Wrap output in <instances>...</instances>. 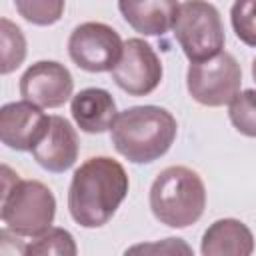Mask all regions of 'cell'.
Instances as JSON below:
<instances>
[{
    "label": "cell",
    "instance_id": "cell-1",
    "mask_svg": "<svg viewBox=\"0 0 256 256\" xmlns=\"http://www.w3.org/2000/svg\"><path fill=\"white\" fill-rule=\"evenodd\" d=\"M128 188V174L118 160L92 156L74 170L68 188V212L82 228H100L112 220Z\"/></svg>",
    "mask_w": 256,
    "mask_h": 256
},
{
    "label": "cell",
    "instance_id": "cell-2",
    "mask_svg": "<svg viewBox=\"0 0 256 256\" xmlns=\"http://www.w3.org/2000/svg\"><path fill=\"white\" fill-rule=\"evenodd\" d=\"M178 124L162 106H132L116 116L110 128L112 146L134 164H150L162 158L176 140Z\"/></svg>",
    "mask_w": 256,
    "mask_h": 256
},
{
    "label": "cell",
    "instance_id": "cell-3",
    "mask_svg": "<svg viewBox=\"0 0 256 256\" xmlns=\"http://www.w3.org/2000/svg\"><path fill=\"white\" fill-rule=\"evenodd\" d=\"M56 198L40 180H22L8 166H2V204L0 218L10 232L32 238L52 226Z\"/></svg>",
    "mask_w": 256,
    "mask_h": 256
},
{
    "label": "cell",
    "instance_id": "cell-4",
    "mask_svg": "<svg viewBox=\"0 0 256 256\" xmlns=\"http://www.w3.org/2000/svg\"><path fill=\"white\" fill-rule=\"evenodd\" d=\"M206 208V186L188 166L164 168L150 186V210L160 224L186 228L198 222Z\"/></svg>",
    "mask_w": 256,
    "mask_h": 256
},
{
    "label": "cell",
    "instance_id": "cell-5",
    "mask_svg": "<svg viewBox=\"0 0 256 256\" xmlns=\"http://www.w3.org/2000/svg\"><path fill=\"white\" fill-rule=\"evenodd\" d=\"M172 30L190 62H202L220 54L226 42L220 12L208 0H184Z\"/></svg>",
    "mask_w": 256,
    "mask_h": 256
},
{
    "label": "cell",
    "instance_id": "cell-6",
    "mask_svg": "<svg viewBox=\"0 0 256 256\" xmlns=\"http://www.w3.org/2000/svg\"><path fill=\"white\" fill-rule=\"evenodd\" d=\"M242 84V68L230 52H220L202 62H190L186 88L192 100L202 106L218 108L230 104Z\"/></svg>",
    "mask_w": 256,
    "mask_h": 256
},
{
    "label": "cell",
    "instance_id": "cell-7",
    "mask_svg": "<svg viewBox=\"0 0 256 256\" xmlns=\"http://www.w3.org/2000/svg\"><path fill=\"white\" fill-rule=\"evenodd\" d=\"M120 34L104 22L78 24L68 38L70 60L86 72H112L122 56Z\"/></svg>",
    "mask_w": 256,
    "mask_h": 256
},
{
    "label": "cell",
    "instance_id": "cell-8",
    "mask_svg": "<svg viewBox=\"0 0 256 256\" xmlns=\"http://www.w3.org/2000/svg\"><path fill=\"white\" fill-rule=\"evenodd\" d=\"M114 84L128 96H146L162 82V62L154 48L142 38H128L118 64L112 68Z\"/></svg>",
    "mask_w": 256,
    "mask_h": 256
},
{
    "label": "cell",
    "instance_id": "cell-9",
    "mask_svg": "<svg viewBox=\"0 0 256 256\" xmlns=\"http://www.w3.org/2000/svg\"><path fill=\"white\" fill-rule=\"evenodd\" d=\"M74 80L70 70L56 60H40L26 68L20 78V94L24 100L40 108H60L72 100Z\"/></svg>",
    "mask_w": 256,
    "mask_h": 256
},
{
    "label": "cell",
    "instance_id": "cell-10",
    "mask_svg": "<svg viewBox=\"0 0 256 256\" xmlns=\"http://www.w3.org/2000/svg\"><path fill=\"white\" fill-rule=\"evenodd\" d=\"M50 116L28 100L8 102L0 108V140L16 152L32 150L46 134Z\"/></svg>",
    "mask_w": 256,
    "mask_h": 256
},
{
    "label": "cell",
    "instance_id": "cell-11",
    "mask_svg": "<svg viewBox=\"0 0 256 256\" xmlns=\"http://www.w3.org/2000/svg\"><path fill=\"white\" fill-rule=\"evenodd\" d=\"M38 166L48 172L62 174L70 170L78 158L80 142L72 124L62 116H50V126L44 138L30 150Z\"/></svg>",
    "mask_w": 256,
    "mask_h": 256
},
{
    "label": "cell",
    "instance_id": "cell-12",
    "mask_svg": "<svg viewBox=\"0 0 256 256\" xmlns=\"http://www.w3.org/2000/svg\"><path fill=\"white\" fill-rule=\"evenodd\" d=\"M70 114L86 134H102L116 122L118 110L112 94L104 88H84L70 100Z\"/></svg>",
    "mask_w": 256,
    "mask_h": 256
},
{
    "label": "cell",
    "instance_id": "cell-13",
    "mask_svg": "<svg viewBox=\"0 0 256 256\" xmlns=\"http://www.w3.org/2000/svg\"><path fill=\"white\" fill-rule=\"evenodd\" d=\"M178 0H118L122 18L144 36H164L176 20Z\"/></svg>",
    "mask_w": 256,
    "mask_h": 256
},
{
    "label": "cell",
    "instance_id": "cell-14",
    "mask_svg": "<svg viewBox=\"0 0 256 256\" xmlns=\"http://www.w3.org/2000/svg\"><path fill=\"white\" fill-rule=\"evenodd\" d=\"M200 252L204 256H250L254 252L252 230L236 218H220L202 234Z\"/></svg>",
    "mask_w": 256,
    "mask_h": 256
},
{
    "label": "cell",
    "instance_id": "cell-15",
    "mask_svg": "<svg viewBox=\"0 0 256 256\" xmlns=\"http://www.w3.org/2000/svg\"><path fill=\"white\" fill-rule=\"evenodd\" d=\"M76 252L78 248H76L74 236L68 230L56 228V226H50L44 232L32 236V240L24 244V250H22L24 256H46V254L76 256Z\"/></svg>",
    "mask_w": 256,
    "mask_h": 256
},
{
    "label": "cell",
    "instance_id": "cell-16",
    "mask_svg": "<svg viewBox=\"0 0 256 256\" xmlns=\"http://www.w3.org/2000/svg\"><path fill=\"white\" fill-rule=\"evenodd\" d=\"M26 58L24 32L8 18L0 20V72H14Z\"/></svg>",
    "mask_w": 256,
    "mask_h": 256
},
{
    "label": "cell",
    "instance_id": "cell-17",
    "mask_svg": "<svg viewBox=\"0 0 256 256\" xmlns=\"http://www.w3.org/2000/svg\"><path fill=\"white\" fill-rule=\"evenodd\" d=\"M18 14L34 26L56 24L66 8V0H14Z\"/></svg>",
    "mask_w": 256,
    "mask_h": 256
},
{
    "label": "cell",
    "instance_id": "cell-18",
    "mask_svg": "<svg viewBox=\"0 0 256 256\" xmlns=\"http://www.w3.org/2000/svg\"><path fill=\"white\" fill-rule=\"evenodd\" d=\"M228 116L232 126L240 134L248 138H256V90L248 88L238 92V96L230 102Z\"/></svg>",
    "mask_w": 256,
    "mask_h": 256
},
{
    "label": "cell",
    "instance_id": "cell-19",
    "mask_svg": "<svg viewBox=\"0 0 256 256\" xmlns=\"http://www.w3.org/2000/svg\"><path fill=\"white\" fill-rule=\"evenodd\" d=\"M230 22L236 38L246 46L256 48V0H234Z\"/></svg>",
    "mask_w": 256,
    "mask_h": 256
},
{
    "label": "cell",
    "instance_id": "cell-20",
    "mask_svg": "<svg viewBox=\"0 0 256 256\" xmlns=\"http://www.w3.org/2000/svg\"><path fill=\"white\" fill-rule=\"evenodd\" d=\"M252 78H254V82H256V56H254V60H252Z\"/></svg>",
    "mask_w": 256,
    "mask_h": 256
}]
</instances>
